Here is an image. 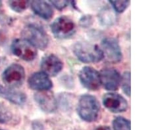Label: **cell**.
Segmentation results:
<instances>
[{
    "instance_id": "6",
    "label": "cell",
    "mask_w": 148,
    "mask_h": 130,
    "mask_svg": "<svg viewBox=\"0 0 148 130\" xmlns=\"http://www.w3.org/2000/svg\"><path fill=\"white\" fill-rule=\"evenodd\" d=\"M11 51L14 55L26 61H31L37 56L36 48L24 39H16L11 44Z\"/></svg>"
},
{
    "instance_id": "5",
    "label": "cell",
    "mask_w": 148,
    "mask_h": 130,
    "mask_svg": "<svg viewBox=\"0 0 148 130\" xmlns=\"http://www.w3.org/2000/svg\"><path fill=\"white\" fill-rule=\"evenodd\" d=\"M25 78V71L18 64H13L6 68L2 75V79L7 86L18 87L23 84Z\"/></svg>"
},
{
    "instance_id": "10",
    "label": "cell",
    "mask_w": 148,
    "mask_h": 130,
    "mask_svg": "<svg viewBox=\"0 0 148 130\" xmlns=\"http://www.w3.org/2000/svg\"><path fill=\"white\" fill-rule=\"evenodd\" d=\"M99 74L101 84L107 90L115 91L119 88L121 78L117 70L114 68H104Z\"/></svg>"
},
{
    "instance_id": "17",
    "label": "cell",
    "mask_w": 148,
    "mask_h": 130,
    "mask_svg": "<svg viewBox=\"0 0 148 130\" xmlns=\"http://www.w3.org/2000/svg\"><path fill=\"white\" fill-rule=\"evenodd\" d=\"M29 4L28 1H11L9 2V6L13 11L18 13L25 11Z\"/></svg>"
},
{
    "instance_id": "2",
    "label": "cell",
    "mask_w": 148,
    "mask_h": 130,
    "mask_svg": "<svg viewBox=\"0 0 148 130\" xmlns=\"http://www.w3.org/2000/svg\"><path fill=\"white\" fill-rule=\"evenodd\" d=\"M99 103L97 99L90 95H84L80 98L77 111L80 117L86 122H94L98 117Z\"/></svg>"
},
{
    "instance_id": "18",
    "label": "cell",
    "mask_w": 148,
    "mask_h": 130,
    "mask_svg": "<svg viewBox=\"0 0 148 130\" xmlns=\"http://www.w3.org/2000/svg\"><path fill=\"white\" fill-rule=\"evenodd\" d=\"M122 82V88L125 93L128 96L130 95V73L126 72L124 73Z\"/></svg>"
},
{
    "instance_id": "12",
    "label": "cell",
    "mask_w": 148,
    "mask_h": 130,
    "mask_svg": "<svg viewBox=\"0 0 148 130\" xmlns=\"http://www.w3.org/2000/svg\"><path fill=\"white\" fill-rule=\"evenodd\" d=\"M28 85L31 89L38 91L49 90L53 86V84L48 76L43 72H36L30 77Z\"/></svg>"
},
{
    "instance_id": "14",
    "label": "cell",
    "mask_w": 148,
    "mask_h": 130,
    "mask_svg": "<svg viewBox=\"0 0 148 130\" xmlns=\"http://www.w3.org/2000/svg\"><path fill=\"white\" fill-rule=\"evenodd\" d=\"M0 97L8 99L16 105H23L25 103L27 97L21 91H15L0 85Z\"/></svg>"
},
{
    "instance_id": "7",
    "label": "cell",
    "mask_w": 148,
    "mask_h": 130,
    "mask_svg": "<svg viewBox=\"0 0 148 130\" xmlns=\"http://www.w3.org/2000/svg\"><path fill=\"white\" fill-rule=\"evenodd\" d=\"M101 46L103 56L109 62L116 63L121 61V47L116 39L114 37H107L102 41Z\"/></svg>"
},
{
    "instance_id": "21",
    "label": "cell",
    "mask_w": 148,
    "mask_h": 130,
    "mask_svg": "<svg viewBox=\"0 0 148 130\" xmlns=\"http://www.w3.org/2000/svg\"><path fill=\"white\" fill-rule=\"evenodd\" d=\"M51 3L58 9H63L66 7L69 4L68 1H50Z\"/></svg>"
},
{
    "instance_id": "13",
    "label": "cell",
    "mask_w": 148,
    "mask_h": 130,
    "mask_svg": "<svg viewBox=\"0 0 148 130\" xmlns=\"http://www.w3.org/2000/svg\"><path fill=\"white\" fill-rule=\"evenodd\" d=\"M35 99L42 109L46 112H53L56 110V100L53 95L49 92L37 93L35 96Z\"/></svg>"
},
{
    "instance_id": "16",
    "label": "cell",
    "mask_w": 148,
    "mask_h": 130,
    "mask_svg": "<svg viewBox=\"0 0 148 130\" xmlns=\"http://www.w3.org/2000/svg\"><path fill=\"white\" fill-rule=\"evenodd\" d=\"M114 130H130V122L123 117H117L113 121Z\"/></svg>"
},
{
    "instance_id": "4",
    "label": "cell",
    "mask_w": 148,
    "mask_h": 130,
    "mask_svg": "<svg viewBox=\"0 0 148 130\" xmlns=\"http://www.w3.org/2000/svg\"><path fill=\"white\" fill-rule=\"evenodd\" d=\"M51 28L53 35L59 39L69 38L74 35L76 30L75 23L66 16H61L55 20Z\"/></svg>"
},
{
    "instance_id": "22",
    "label": "cell",
    "mask_w": 148,
    "mask_h": 130,
    "mask_svg": "<svg viewBox=\"0 0 148 130\" xmlns=\"http://www.w3.org/2000/svg\"><path fill=\"white\" fill-rule=\"evenodd\" d=\"M95 130H111V129L107 126H99L98 127H97Z\"/></svg>"
},
{
    "instance_id": "1",
    "label": "cell",
    "mask_w": 148,
    "mask_h": 130,
    "mask_svg": "<svg viewBox=\"0 0 148 130\" xmlns=\"http://www.w3.org/2000/svg\"><path fill=\"white\" fill-rule=\"evenodd\" d=\"M73 52L80 61L86 63H97L104 57L98 46L86 42L76 43L73 47Z\"/></svg>"
},
{
    "instance_id": "19",
    "label": "cell",
    "mask_w": 148,
    "mask_h": 130,
    "mask_svg": "<svg viewBox=\"0 0 148 130\" xmlns=\"http://www.w3.org/2000/svg\"><path fill=\"white\" fill-rule=\"evenodd\" d=\"M109 2L118 13H123L130 4L129 1H110Z\"/></svg>"
},
{
    "instance_id": "3",
    "label": "cell",
    "mask_w": 148,
    "mask_h": 130,
    "mask_svg": "<svg viewBox=\"0 0 148 130\" xmlns=\"http://www.w3.org/2000/svg\"><path fill=\"white\" fill-rule=\"evenodd\" d=\"M23 39L33 45L36 48L45 49L49 43V39L43 28L36 25H29L23 30Z\"/></svg>"
},
{
    "instance_id": "11",
    "label": "cell",
    "mask_w": 148,
    "mask_h": 130,
    "mask_svg": "<svg viewBox=\"0 0 148 130\" xmlns=\"http://www.w3.org/2000/svg\"><path fill=\"white\" fill-rule=\"evenodd\" d=\"M41 68L43 72L50 76H55L63 68V63L53 54H49L44 56L41 61Z\"/></svg>"
},
{
    "instance_id": "24",
    "label": "cell",
    "mask_w": 148,
    "mask_h": 130,
    "mask_svg": "<svg viewBox=\"0 0 148 130\" xmlns=\"http://www.w3.org/2000/svg\"><path fill=\"white\" fill-rule=\"evenodd\" d=\"M0 130H2V129H0Z\"/></svg>"
},
{
    "instance_id": "9",
    "label": "cell",
    "mask_w": 148,
    "mask_h": 130,
    "mask_svg": "<svg viewBox=\"0 0 148 130\" xmlns=\"http://www.w3.org/2000/svg\"><path fill=\"white\" fill-rule=\"evenodd\" d=\"M103 103L107 109L114 113L124 112L128 107L126 99L120 95L113 93L104 95Z\"/></svg>"
},
{
    "instance_id": "23",
    "label": "cell",
    "mask_w": 148,
    "mask_h": 130,
    "mask_svg": "<svg viewBox=\"0 0 148 130\" xmlns=\"http://www.w3.org/2000/svg\"><path fill=\"white\" fill-rule=\"evenodd\" d=\"M1 7V1H0V7Z\"/></svg>"
},
{
    "instance_id": "15",
    "label": "cell",
    "mask_w": 148,
    "mask_h": 130,
    "mask_svg": "<svg viewBox=\"0 0 148 130\" xmlns=\"http://www.w3.org/2000/svg\"><path fill=\"white\" fill-rule=\"evenodd\" d=\"M31 7L36 15L46 20L51 18L53 14L51 7L44 1H33L31 2Z\"/></svg>"
},
{
    "instance_id": "8",
    "label": "cell",
    "mask_w": 148,
    "mask_h": 130,
    "mask_svg": "<svg viewBox=\"0 0 148 130\" xmlns=\"http://www.w3.org/2000/svg\"><path fill=\"white\" fill-rule=\"evenodd\" d=\"M78 76L82 84L88 89L97 90L101 86L100 74L94 68L90 67H84Z\"/></svg>"
},
{
    "instance_id": "20",
    "label": "cell",
    "mask_w": 148,
    "mask_h": 130,
    "mask_svg": "<svg viewBox=\"0 0 148 130\" xmlns=\"http://www.w3.org/2000/svg\"><path fill=\"white\" fill-rule=\"evenodd\" d=\"M12 115L5 106L0 105V123H7L10 121Z\"/></svg>"
}]
</instances>
